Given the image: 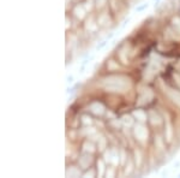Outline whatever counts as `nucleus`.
<instances>
[{
  "label": "nucleus",
  "instance_id": "a211bd4d",
  "mask_svg": "<svg viewBox=\"0 0 180 178\" xmlns=\"http://www.w3.org/2000/svg\"><path fill=\"white\" fill-rule=\"evenodd\" d=\"M136 160H137V164L139 165V163H140V158H139V152H138V150L136 152Z\"/></svg>",
  "mask_w": 180,
  "mask_h": 178
},
{
  "label": "nucleus",
  "instance_id": "f8f14e48",
  "mask_svg": "<svg viewBox=\"0 0 180 178\" xmlns=\"http://www.w3.org/2000/svg\"><path fill=\"white\" fill-rule=\"evenodd\" d=\"M84 149L86 150V152H88V150H90V152H94V146H92L91 143H88V142H86L85 144H84Z\"/></svg>",
  "mask_w": 180,
  "mask_h": 178
},
{
  "label": "nucleus",
  "instance_id": "20e7f679",
  "mask_svg": "<svg viewBox=\"0 0 180 178\" xmlns=\"http://www.w3.org/2000/svg\"><path fill=\"white\" fill-rule=\"evenodd\" d=\"M167 94L169 95V98L172 99L173 102H175L177 105L180 106V93L178 90H174V89H167Z\"/></svg>",
  "mask_w": 180,
  "mask_h": 178
},
{
  "label": "nucleus",
  "instance_id": "f3484780",
  "mask_svg": "<svg viewBox=\"0 0 180 178\" xmlns=\"http://www.w3.org/2000/svg\"><path fill=\"white\" fill-rule=\"evenodd\" d=\"M174 25H177V28L180 29V19H179V18H175V19H174Z\"/></svg>",
  "mask_w": 180,
  "mask_h": 178
},
{
  "label": "nucleus",
  "instance_id": "9d476101",
  "mask_svg": "<svg viewBox=\"0 0 180 178\" xmlns=\"http://www.w3.org/2000/svg\"><path fill=\"white\" fill-rule=\"evenodd\" d=\"M123 123L125 124V125H127V126H131L132 125V118H131L130 116H124L123 117Z\"/></svg>",
  "mask_w": 180,
  "mask_h": 178
},
{
  "label": "nucleus",
  "instance_id": "1a4fd4ad",
  "mask_svg": "<svg viewBox=\"0 0 180 178\" xmlns=\"http://www.w3.org/2000/svg\"><path fill=\"white\" fill-rule=\"evenodd\" d=\"M133 116L137 118L138 120H140V122L146 120V114H145L143 111H135V112H133Z\"/></svg>",
  "mask_w": 180,
  "mask_h": 178
},
{
  "label": "nucleus",
  "instance_id": "39448f33",
  "mask_svg": "<svg viewBox=\"0 0 180 178\" xmlns=\"http://www.w3.org/2000/svg\"><path fill=\"white\" fill-rule=\"evenodd\" d=\"M90 110L94 112L95 114H102L103 111H105V107H103L101 104H99V102H94V104H91Z\"/></svg>",
  "mask_w": 180,
  "mask_h": 178
},
{
  "label": "nucleus",
  "instance_id": "7ed1b4c3",
  "mask_svg": "<svg viewBox=\"0 0 180 178\" xmlns=\"http://www.w3.org/2000/svg\"><path fill=\"white\" fill-rule=\"evenodd\" d=\"M152 99V93L150 91V89H144L140 93L139 96V104H146Z\"/></svg>",
  "mask_w": 180,
  "mask_h": 178
},
{
  "label": "nucleus",
  "instance_id": "4468645a",
  "mask_svg": "<svg viewBox=\"0 0 180 178\" xmlns=\"http://www.w3.org/2000/svg\"><path fill=\"white\" fill-rule=\"evenodd\" d=\"M99 166H100V176H102L103 175V169H105V167H103V163H102V161H99Z\"/></svg>",
  "mask_w": 180,
  "mask_h": 178
},
{
  "label": "nucleus",
  "instance_id": "9b49d317",
  "mask_svg": "<svg viewBox=\"0 0 180 178\" xmlns=\"http://www.w3.org/2000/svg\"><path fill=\"white\" fill-rule=\"evenodd\" d=\"M76 16L77 17H79V18H83L84 17V10H83V7H76Z\"/></svg>",
  "mask_w": 180,
  "mask_h": 178
},
{
  "label": "nucleus",
  "instance_id": "2eb2a0df",
  "mask_svg": "<svg viewBox=\"0 0 180 178\" xmlns=\"http://www.w3.org/2000/svg\"><path fill=\"white\" fill-rule=\"evenodd\" d=\"M105 3H106V0H96V5H97L99 7H101Z\"/></svg>",
  "mask_w": 180,
  "mask_h": 178
},
{
  "label": "nucleus",
  "instance_id": "f03ea898",
  "mask_svg": "<svg viewBox=\"0 0 180 178\" xmlns=\"http://www.w3.org/2000/svg\"><path fill=\"white\" fill-rule=\"evenodd\" d=\"M135 135H136V137L142 142L148 138V131H146V129L144 126H142V125H137L135 128Z\"/></svg>",
  "mask_w": 180,
  "mask_h": 178
},
{
  "label": "nucleus",
  "instance_id": "0eeeda50",
  "mask_svg": "<svg viewBox=\"0 0 180 178\" xmlns=\"http://www.w3.org/2000/svg\"><path fill=\"white\" fill-rule=\"evenodd\" d=\"M149 117H150V122H151V124H156V125H159V124L161 123V118H160V116L159 114H156L155 112H150L149 113Z\"/></svg>",
  "mask_w": 180,
  "mask_h": 178
},
{
  "label": "nucleus",
  "instance_id": "f257e3e1",
  "mask_svg": "<svg viewBox=\"0 0 180 178\" xmlns=\"http://www.w3.org/2000/svg\"><path fill=\"white\" fill-rule=\"evenodd\" d=\"M103 87L107 91L124 93L131 88V79L125 76H109L103 79Z\"/></svg>",
  "mask_w": 180,
  "mask_h": 178
},
{
  "label": "nucleus",
  "instance_id": "6e6552de",
  "mask_svg": "<svg viewBox=\"0 0 180 178\" xmlns=\"http://www.w3.org/2000/svg\"><path fill=\"white\" fill-rule=\"evenodd\" d=\"M79 175H80L79 171L76 169V167H70V169H67V171H66L67 177H78Z\"/></svg>",
  "mask_w": 180,
  "mask_h": 178
},
{
  "label": "nucleus",
  "instance_id": "423d86ee",
  "mask_svg": "<svg viewBox=\"0 0 180 178\" xmlns=\"http://www.w3.org/2000/svg\"><path fill=\"white\" fill-rule=\"evenodd\" d=\"M91 161H92V159H91L90 155H84V156H82V158H80L79 164H80V166L83 167V169H88V167L90 166V164H91Z\"/></svg>",
  "mask_w": 180,
  "mask_h": 178
},
{
  "label": "nucleus",
  "instance_id": "dca6fc26",
  "mask_svg": "<svg viewBox=\"0 0 180 178\" xmlns=\"http://www.w3.org/2000/svg\"><path fill=\"white\" fill-rule=\"evenodd\" d=\"M83 123H84V124H88V123L90 124V123H91L90 118H89V117H86V116H84V117H83Z\"/></svg>",
  "mask_w": 180,
  "mask_h": 178
},
{
  "label": "nucleus",
  "instance_id": "ddd939ff",
  "mask_svg": "<svg viewBox=\"0 0 180 178\" xmlns=\"http://www.w3.org/2000/svg\"><path fill=\"white\" fill-rule=\"evenodd\" d=\"M105 146H106V141H105V138H101V142H100V144H99V149H103L105 148Z\"/></svg>",
  "mask_w": 180,
  "mask_h": 178
}]
</instances>
